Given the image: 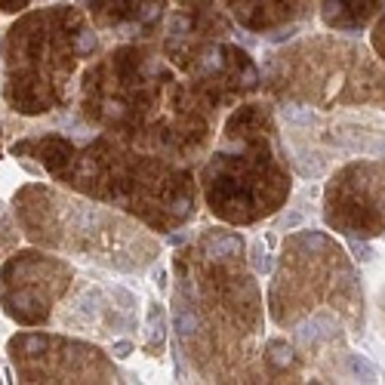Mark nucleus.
Segmentation results:
<instances>
[{"label":"nucleus","instance_id":"7ed1b4c3","mask_svg":"<svg viewBox=\"0 0 385 385\" xmlns=\"http://www.w3.org/2000/svg\"><path fill=\"white\" fill-rule=\"evenodd\" d=\"M53 164L62 182L121 207L158 231H170L194 216L191 173L164 160V154H136L96 139L83 151L56 142Z\"/></svg>","mask_w":385,"mask_h":385},{"label":"nucleus","instance_id":"f03ea898","mask_svg":"<svg viewBox=\"0 0 385 385\" xmlns=\"http://www.w3.org/2000/svg\"><path fill=\"white\" fill-rule=\"evenodd\" d=\"M83 111L111 136L170 158H194L210 142V111L142 47H121L90 68Z\"/></svg>","mask_w":385,"mask_h":385},{"label":"nucleus","instance_id":"39448f33","mask_svg":"<svg viewBox=\"0 0 385 385\" xmlns=\"http://www.w3.org/2000/svg\"><path fill=\"white\" fill-rule=\"evenodd\" d=\"M268 302L271 318L284 330L308 318H339L355 342H364V271L345 247L321 228H302L284 241Z\"/></svg>","mask_w":385,"mask_h":385},{"label":"nucleus","instance_id":"9b49d317","mask_svg":"<svg viewBox=\"0 0 385 385\" xmlns=\"http://www.w3.org/2000/svg\"><path fill=\"white\" fill-rule=\"evenodd\" d=\"M314 10L324 28L339 34H364L385 10V0H314Z\"/></svg>","mask_w":385,"mask_h":385},{"label":"nucleus","instance_id":"20e7f679","mask_svg":"<svg viewBox=\"0 0 385 385\" xmlns=\"http://www.w3.org/2000/svg\"><path fill=\"white\" fill-rule=\"evenodd\" d=\"M203 194L219 219L253 225L275 216L290 198L287 148L278 139L275 111L244 105L225 124V142L203 167Z\"/></svg>","mask_w":385,"mask_h":385},{"label":"nucleus","instance_id":"0eeeda50","mask_svg":"<svg viewBox=\"0 0 385 385\" xmlns=\"http://www.w3.org/2000/svg\"><path fill=\"white\" fill-rule=\"evenodd\" d=\"M324 225L348 241L385 237V154L339 164L324 185Z\"/></svg>","mask_w":385,"mask_h":385},{"label":"nucleus","instance_id":"423d86ee","mask_svg":"<svg viewBox=\"0 0 385 385\" xmlns=\"http://www.w3.org/2000/svg\"><path fill=\"white\" fill-rule=\"evenodd\" d=\"M265 81L280 102L318 111L385 108V62L357 34H305L271 56Z\"/></svg>","mask_w":385,"mask_h":385},{"label":"nucleus","instance_id":"1a4fd4ad","mask_svg":"<svg viewBox=\"0 0 385 385\" xmlns=\"http://www.w3.org/2000/svg\"><path fill=\"white\" fill-rule=\"evenodd\" d=\"M225 4L237 22L259 34L284 31L308 16H318L314 0H225Z\"/></svg>","mask_w":385,"mask_h":385},{"label":"nucleus","instance_id":"9d476101","mask_svg":"<svg viewBox=\"0 0 385 385\" xmlns=\"http://www.w3.org/2000/svg\"><path fill=\"white\" fill-rule=\"evenodd\" d=\"M364 256L357 262L367 268L364 287H367V333L364 342L373 339L385 352V250H376L373 241H352Z\"/></svg>","mask_w":385,"mask_h":385},{"label":"nucleus","instance_id":"6e6552de","mask_svg":"<svg viewBox=\"0 0 385 385\" xmlns=\"http://www.w3.org/2000/svg\"><path fill=\"white\" fill-rule=\"evenodd\" d=\"M99 28L121 37H148L164 22L167 0H83Z\"/></svg>","mask_w":385,"mask_h":385},{"label":"nucleus","instance_id":"f257e3e1","mask_svg":"<svg viewBox=\"0 0 385 385\" xmlns=\"http://www.w3.org/2000/svg\"><path fill=\"white\" fill-rule=\"evenodd\" d=\"M176 327L207 376L231 379L244 370L262 327V299L244 265V241L210 228L176 256Z\"/></svg>","mask_w":385,"mask_h":385},{"label":"nucleus","instance_id":"f8f14e48","mask_svg":"<svg viewBox=\"0 0 385 385\" xmlns=\"http://www.w3.org/2000/svg\"><path fill=\"white\" fill-rule=\"evenodd\" d=\"M370 47L376 49V56L385 62V10L376 16V22L370 25Z\"/></svg>","mask_w":385,"mask_h":385}]
</instances>
